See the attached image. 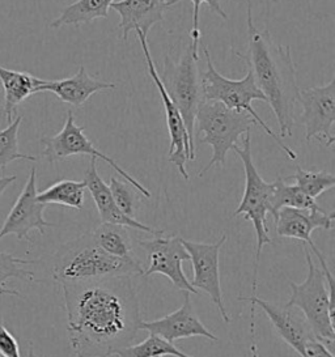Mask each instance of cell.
<instances>
[{"instance_id": "20", "label": "cell", "mask_w": 335, "mask_h": 357, "mask_svg": "<svg viewBox=\"0 0 335 357\" xmlns=\"http://www.w3.org/2000/svg\"><path fill=\"white\" fill-rule=\"evenodd\" d=\"M117 84L94 79L87 73L85 67L80 66L76 74L61 80H43L40 92H50L57 96L61 101L68 105L79 107L84 105L91 96L101 91L115 89Z\"/></svg>"}, {"instance_id": "11", "label": "cell", "mask_w": 335, "mask_h": 357, "mask_svg": "<svg viewBox=\"0 0 335 357\" xmlns=\"http://www.w3.org/2000/svg\"><path fill=\"white\" fill-rule=\"evenodd\" d=\"M297 102L303 107L305 126V140L311 143L318 140L325 147H333L335 137L333 127L335 123V79L322 86L300 89Z\"/></svg>"}, {"instance_id": "5", "label": "cell", "mask_w": 335, "mask_h": 357, "mask_svg": "<svg viewBox=\"0 0 335 357\" xmlns=\"http://www.w3.org/2000/svg\"><path fill=\"white\" fill-rule=\"evenodd\" d=\"M204 59H206V71L202 74V92L204 100H214L219 101L223 105L227 106L230 110L246 113L257 122V125L262 126L269 137H271L276 144L283 149V152L288 156L290 160H296L297 155L292 149L287 147L283 143L279 135L274 132V130L262 119L260 114L254 110L253 102L254 101H265L266 97L260 91V88L255 84L254 76L251 68L248 70V74L245 75L241 80H230L224 75L220 74L215 68V66L211 61L209 49L204 46L203 49Z\"/></svg>"}, {"instance_id": "28", "label": "cell", "mask_w": 335, "mask_h": 357, "mask_svg": "<svg viewBox=\"0 0 335 357\" xmlns=\"http://www.w3.org/2000/svg\"><path fill=\"white\" fill-rule=\"evenodd\" d=\"M22 116H15L8 127L0 130V170L4 173L10 162L16 160L37 161L36 156L24 155L19 151V128Z\"/></svg>"}, {"instance_id": "36", "label": "cell", "mask_w": 335, "mask_h": 357, "mask_svg": "<svg viewBox=\"0 0 335 357\" xmlns=\"http://www.w3.org/2000/svg\"><path fill=\"white\" fill-rule=\"evenodd\" d=\"M28 357H37L34 355V349H33V346H31L29 348V354H28Z\"/></svg>"}, {"instance_id": "22", "label": "cell", "mask_w": 335, "mask_h": 357, "mask_svg": "<svg viewBox=\"0 0 335 357\" xmlns=\"http://www.w3.org/2000/svg\"><path fill=\"white\" fill-rule=\"evenodd\" d=\"M115 0H76L67 6L62 13L50 24L52 29L64 25H82L96 19H107L109 10Z\"/></svg>"}, {"instance_id": "9", "label": "cell", "mask_w": 335, "mask_h": 357, "mask_svg": "<svg viewBox=\"0 0 335 357\" xmlns=\"http://www.w3.org/2000/svg\"><path fill=\"white\" fill-rule=\"evenodd\" d=\"M41 144L43 146L42 156L50 164L80 155H89L91 158H100L114 169L119 176L126 179V182L134 186L143 197L151 198L149 190L146 189L133 176H130L125 169L121 168L113 158L106 156L101 151L94 147V143L84 134V127L76 125L75 116L71 110L67 112V118L62 130L54 137H41Z\"/></svg>"}, {"instance_id": "12", "label": "cell", "mask_w": 335, "mask_h": 357, "mask_svg": "<svg viewBox=\"0 0 335 357\" xmlns=\"http://www.w3.org/2000/svg\"><path fill=\"white\" fill-rule=\"evenodd\" d=\"M136 36H137L140 45H142V49H143L148 74L152 77L154 83L156 85L157 91H158V93L161 96V100H163L164 110H165L168 131H169V139H170V147L168 151V160L177 167L178 172L184 177V179L188 181L190 177H188V172H186V162L195 160V155L191 152L188 130H186V126L184 123V119H182V116H181L177 106L173 104V101L170 100L164 85L160 80L156 66L154 63L152 55L149 52V46L147 43L146 36L140 31H136Z\"/></svg>"}, {"instance_id": "8", "label": "cell", "mask_w": 335, "mask_h": 357, "mask_svg": "<svg viewBox=\"0 0 335 357\" xmlns=\"http://www.w3.org/2000/svg\"><path fill=\"white\" fill-rule=\"evenodd\" d=\"M199 56L193 54L188 43L178 61H165L164 73L158 74L168 95L177 106L188 130L191 152L195 155V116L203 100L202 74L198 68Z\"/></svg>"}, {"instance_id": "31", "label": "cell", "mask_w": 335, "mask_h": 357, "mask_svg": "<svg viewBox=\"0 0 335 357\" xmlns=\"http://www.w3.org/2000/svg\"><path fill=\"white\" fill-rule=\"evenodd\" d=\"M182 0H168V8L177 4ZM193 3V26H191V50L193 54L199 56V43H200V29H199V12H200V6L203 3H207L209 8L214 12H216L219 16H221L224 20H228V15L221 8L220 1L221 0H188Z\"/></svg>"}, {"instance_id": "37", "label": "cell", "mask_w": 335, "mask_h": 357, "mask_svg": "<svg viewBox=\"0 0 335 357\" xmlns=\"http://www.w3.org/2000/svg\"><path fill=\"white\" fill-rule=\"evenodd\" d=\"M246 1H248V3H251V0H246Z\"/></svg>"}, {"instance_id": "3", "label": "cell", "mask_w": 335, "mask_h": 357, "mask_svg": "<svg viewBox=\"0 0 335 357\" xmlns=\"http://www.w3.org/2000/svg\"><path fill=\"white\" fill-rule=\"evenodd\" d=\"M143 273L144 268L139 259H124L107 254L94 243L91 231L63 245L55 254L52 267V278L59 284Z\"/></svg>"}, {"instance_id": "17", "label": "cell", "mask_w": 335, "mask_h": 357, "mask_svg": "<svg viewBox=\"0 0 335 357\" xmlns=\"http://www.w3.org/2000/svg\"><path fill=\"white\" fill-rule=\"evenodd\" d=\"M140 330L148 331L149 334L160 336L169 343H174L179 339L203 336L212 342H219L218 336L214 335L206 326L202 324L198 315L195 314L190 294L185 292L184 305L176 312L158 318L155 321H142Z\"/></svg>"}, {"instance_id": "16", "label": "cell", "mask_w": 335, "mask_h": 357, "mask_svg": "<svg viewBox=\"0 0 335 357\" xmlns=\"http://www.w3.org/2000/svg\"><path fill=\"white\" fill-rule=\"evenodd\" d=\"M335 212H326V211H305L283 207L278 211L275 219L276 224V233L279 237H287V238H295L300 240L304 243L309 245L312 252L315 254L317 259L322 270L327 268V263L325 261L324 254L315 246L312 240V233L315 229H332L334 222Z\"/></svg>"}, {"instance_id": "25", "label": "cell", "mask_w": 335, "mask_h": 357, "mask_svg": "<svg viewBox=\"0 0 335 357\" xmlns=\"http://www.w3.org/2000/svg\"><path fill=\"white\" fill-rule=\"evenodd\" d=\"M271 213L275 218L278 211L283 207H290L296 210L322 211L315 199L305 194L303 190L296 185L285 183V179L278 177L272 182Z\"/></svg>"}, {"instance_id": "18", "label": "cell", "mask_w": 335, "mask_h": 357, "mask_svg": "<svg viewBox=\"0 0 335 357\" xmlns=\"http://www.w3.org/2000/svg\"><path fill=\"white\" fill-rule=\"evenodd\" d=\"M84 182L87 185V189L89 190V192L94 198L103 222L124 225L130 229L144 231V233L154 234V236H158V234L164 233V231L154 229L146 224H142L133 218L126 216L125 213L118 208V206L115 204L114 199H113V195L110 192V189H109V185L105 183L104 179L100 177V174L97 172V158H91L89 167L84 174Z\"/></svg>"}, {"instance_id": "30", "label": "cell", "mask_w": 335, "mask_h": 357, "mask_svg": "<svg viewBox=\"0 0 335 357\" xmlns=\"http://www.w3.org/2000/svg\"><path fill=\"white\" fill-rule=\"evenodd\" d=\"M109 189L113 195L115 204L118 206V208L125 213L126 216L133 218L136 215L137 211V203L139 198L137 190L131 186L128 182H122L118 178H115L114 176L110 177V183H109Z\"/></svg>"}, {"instance_id": "14", "label": "cell", "mask_w": 335, "mask_h": 357, "mask_svg": "<svg viewBox=\"0 0 335 357\" xmlns=\"http://www.w3.org/2000/svg\"><path fill=\"white\" fill-rule=\"evenodd\" d=\"M37 194V169L33 167L29 178L0 229V241L10 234L16 236L19 240L31 241L29 233L31 231L36 229L40 234H45L46 228L55 227V224L45 220L43 212L46 206L38 202Z\"/></svg>"}, {"instance_id": "21", "label": "cell", "mask_w": 335, "mask_h": 357, "mask_svg": "<svg viewBox=\"0 0 335 357\" xmlns=\"http://www.w3.org/2000/svg\"><path fill=\"white\" fill-rule=\"evenodd\" d=\"M0 83L4 91V116L10 123L16 116L17 106L28 97L38 93L43 80L27 73L0 67Z\"/></svg>"}, {"instance_id": "13", "label": "cell", "mask_w": 335, "mask_h": 357, "mask_svg": "<svg viewBox=\"0 0 335 357\" xmlns=\"http://www.w3.org/2000/svg\"><path fill=\"white\" fill-rule=\"evenodd\" d=\"M227 241V236L223 234L215 243L186 241L182 238V245L190 255L193 264L194 278L191 285L199 291L209 294L212 303L216 305L220 315L225 324H230V317L223 303V292L220 284V249Z\"/></svg>"}, {"instance_id": "35", "label": "cell", "mask_w": 335, "mask_h": 357, "mask_svg": "<svg viewBox=\"0 0 335 357\" xmlns=\"http://www.w3.org/2000/svg\"><path fill=\"white\" fill-rule=\"evenodd\" d=\"M251 355L253 357H260L258 356V349H257V344H255V337H251Z\"/></svg>"}, {"instance_id": "6", "label": "cell", "mask_w": 335, "mask_h": 357, "mask_svg": "<svg viewBox=\"0 0 335 357\" xmlns=\"http://www.w3.org/2000/svg\"><path fill=\"white\" fill-rule=\"evenodd\" d=\"M304 252L308 275L303 283H290L292 294L284 306L299 309L315 337L325 346H332L335 340L334 296L329 294L324 273L314 264L308 248L304 246Z\"/></svg>"}, {"instance_id": "4", "label": "cell", "mask_w": 335, "mask_h": 357, "mask_svg": "<svg viewBox=\"0 0 335 357\" xmlns=\"http://www.w3.org/2000/svg\"><path fill=\"white\" fill-rule=\"evenodd\" d=\"M197 130L203 137L200 143L212 147V158L198 173L203 177L214 167H224L227 153L239 144L241 135L251 132L257 122L246 113L230 110L219 101L202 100L195 116Z\"/></svg>"}, {"instance_id": "27", "label": "cell", "mask_w": 335, "mask_h": 357, "mask_svg": "<svg viewBox=\"0 0 335 357\" xmlns=\"http://www.w3.org/2000/svg\"><path fill=\"white\" fill-rule=\"evenodd\" d=\"M31 263H34V261L24 259V258L16 257L13 254L0 252V297L1 296L20 297V292L7 287V282L12 278L20 279L22 282H34L36 280L34 273L24 267Z\"/></svg>"}, {"instance_id": "15", "label": "cell", "mask_w": 335, "mask_h": 357, "mask_svg": "<svg viewBox=\"0 0 335 357\" xmlns=\"http://www.w3.org/2000/svg\"><path fill=\"white\" fill-rule=\"evenodd\" d=\"M239 301H249L251 304V328H255L254 309L255 306H260L269 317L270 322L278 331V334L282 336L283 340L293 348L300 356H304V349L306 343L311 339L315 337V335L299 309L278 306V305L267 303L257 296L239 297Z\"/></svg>"}, {"instance_id": "32", "label": "cell", "mask_w": 335, "mask_h": 357, "mask_svg": "<svg viewBox=\"0 0 335 357\" xmlns=\"http://www.w3.org/2000/svg\"><path fill=\"white\" fill-rule=\"evenodd\" d=\"M0 357H21L17 339L3 325H0Z\"/></svg>"}, {"instance_id": "26", "label": "cell", "mask_w": 335, "mask_h": 357, "mask_svg": "<svg viewBox=\"0 0 335 357\" xmlns=\"http://www.w3.org/2000/svg\"><path fill=\"white\" fill-rule=\"evenodd\" d=\"M118 357H195L182 352L174 343H169L160 336L149 334L134 346L122 347L113 352Z\"/></svg>"}, {"instance_id": "33", "label": "cell", "mask_w": 335, "mask_h": 357, "mask_svg": "<svg viewBox=\"0 0 335 357\" xmlns=\"http://www.w3.org/2000/svg\"><path fill=\"white\" fill-rule=\"evenodd\" d=\"M303 357H334V355L327 349L322 342H320L317 337L311 339L305 349H304Z\"/></svg>"}, {"instance_id": "29", "label": "cell", "mask_w": 335, "mask_h": 357, "mask_svg": "<svg viewBox=\"0 0 335 357\" xmlns=\"http://www.w3.org/2000/svg\"><path fill=\"white\" fill-rule=\"evenodd\" d=\"M285 179H293L296 186H299L303 190L305 194L312 197L313 199H317L325 191L333 189L335 186V177L325 170L320 172H311V170H304L299 165L296 167V172L293 176H290Z\"/></svg>"}, {"instance_id": "34", "label": "cell", "mask_w": 335, "mask_h": 357, "mask_svg": "<svg viewBox=\"0 0 335 357\" xmlns=\"http://www.w3.org/2000/svg\"><path fill=\"white\" fill-rule=\"evenodd\" d=\"M17 179L16 176H3L0 177V197L6 190L10 188V185Z\"/></svg>"}, {"instance_id": "1", "label": "cell", "mask_w": 335, "mask_h": 357, "mask_svg": "<svg viewBox=\"0 0 335 357\" xmlns=\"http://www.w3.org/2000/svg\"><path fill=\"white\" fill-rule=\"evenodd\" d=\"M75 357H110L140 331L142 315L131 276L61 284Z\"/></svg>"}, {"instance_id": "23", "label": "cell", "mask_w": 335, "mask_h": 357, "mask_svg": "<svg viewBox=\"0 0 335 357\" xmlns=\"http://www.w3.org/2000/svg\"><path fill=\"white\" fill-rule=\"evenodd\" d=\"M127 227L103 222L91 231L94 243L104 252L124 259L136 258L133 252V238Z\"/></svg>"}, {"instance_id": "2", "label": "cell", "mask_w": 335, "mask_h": 357, "mask_svg": "<svg viewBox=\"0 0 335 357\" xmlns=\"http://www.w3.org/2000/svg\"><path fill=\"white\" fill-rule=\"evenodd\" d=\"M248 55L234 53L251 66L255 84L276 116L279 137H292L295 107L300 88L296 82L291 47L275 43L267 29L255 28L251 17V3H248Z\"/></svg>"}, {"instance_id": "24", "label": "cell", "mask_w": 335, "mask_h": 357, "mask_svg": "<svg viewBox=\"0 0 335 357\" xmlns=\"http://www.w3.org/2000/svg\"><path fill=\"white\" fill-rule=\"evenodd\" d=\"M85 190L87 185L84 181L62 179L37 194V199L45 206L59 204L75 210H82Z\"/></svg>"}, {"instance_id": "19", "label": "cell", "mask_w": 335, "mask_h": 357, "mask_svg": "<svg viewBox=\"0 0 335 357\" xmlns=\"http://www.w3.org/2000/svg\"><path fill=\"white\" fill-rule=\"evenodd\" d=\"M168 0H121L114 1L110 10L119 13L118 29L122 31V40L127 41L133 31H140L148 36L151 28L164 20Z\"/></svg>"}, {"instance_id": "10", "label": "cell", "mask_w": 335, "mask_h": 357, "mask_svg": "<svg viewBox=\"0 0 335 357\" xmlns=\"http://www.w3.org/2000/svg\"><path fill=\"white\" fill-rule=\"evenodd\" d=\"M137 245L144 250L148 258V267L143 276L164 275L177 291L198 294L182 270V262L190 261V255L182 245L181 237H165L163 233L152 240H139Z\"/></svg>"}, {"instance_id": "7", "label": "cell", "mask_w": 335, "mask_h": 357, "mask_svg": "<svg viewBox=\"0 0 335 357\" xmlns=\"http://www.w3.org/2000/svg\"><path fill=\"white\" fill-rule=\"evenodd\" d=\"M251 132L245 134L242 140V147L233 148V151L239 155L245 170V189L237 210L234 211L233 216L237 218L242 215L245 220L253 222L255 236H257V252H255V263H254V275H253V291L255 296L258 287V268L261 261L262 249L265 245L271 243L269 236V228L266 224V216L271 213L272 183L266 182L262 178L253 162L251 156Z\"/></svg>"}]
</instances>
